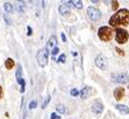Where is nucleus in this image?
<instances>
[{
	"mask_svg": "<svg viewBox=\"0 0 129 119\" xmlns=\"http://www.w3.org/2000/svg\"><path fill=\"white\" fill-rule=\"evenodd\" d=\"M111 27H119V26H128L129 25V11L126 8H122L117 11L115 14H113L109 19Z\"/></svg>",
	"mask_w": 129,
	"mask_h": 119,
	"instance_id": "f257e3e1",
	"label": "nucleus"
},
{
	"mask_svg": "<svg viewBox=\"0 0 129 119\" xmlns=\"http://www.w3.org/2000/svg\"><path fill=\"white\" fill-rule=\"evenodd\" d=\"M113 29H112L111 27H100L99 30H98V35H99L100 40L104 42H108V41H111L112 37H113Z\"/></svg>",
	"mask_w": 129,
	"mask_h": 119,
	"instance_id": "f03ea898",
	"label": "nucleus"
},
{
	"mask_svg": "<svg viewBox=\"0 0 129 119\" xmlns=\"http://www.w3.org/2000/svg\"><path fill=\"white\" fill-rule=\"evenodd\" d=\"M115 40L119 45H124L129 40V33L123 28H116L115 30Z\"/></svg>",
	"mask_w": 129,
	"mask_h": 119,
	"instance_id": "7ed1b4c3",
	"label": "nucleus"
},
{
	"mask_svg": "<svg viewBox=\"0 0 129 119\" xmlns=\"http://www.w3.org/2000/svg\"><path fill=\"white\" fill-rule=\"evenodd\" d=\"M112 80L120 84H124L129 82V75L126 72H117V74H113L112 75Z\"/></svg>",
	"mask_w": 129,
	"mask_h": 119,
	"instance_id": "20e7f679",
	"label": "nucleus"
},
{
	"mask_svg": "<svg viewBox=\"0 0 129 119\" xmlns=\"http://www.w3.org/2000/svg\"><path fill=\"white\" fill-rule=\"evenodd\" d=\"M95 66L99 69H101V70H106V69H107V67H108L107 58H106L102 54H99V55L95 57Z\"/></svg>",
	"mask_w": 129,
	"mask_h": 119,
	"instance_id": "39448f33",
	"label": "nucleus"
},
{
	"mask_svg": "<svg viewBox=\"0 0 129 119\" xmlns=\"http://www.w3.org/2000/svg\"><path fill=\"white\" fill-rule=\"evenodd\" d=\"M37 62L41 67H44L48 62V53L45 49H40L37 53Z\"/></svg>",
	"mask_w": 129,
	"mask_h": 119,
	"instance_id": "423d86ee",
	"label": "nucleus"
},
{
	"mask_svg": "<svg viewBox=\"0 0 129 119\" xmlns=\"http://www.w3.org/2000/svg\"><path fill=\"white\" fill-rule=\"evenodd\" d=\"M87 14H88V18L93 21L99 20L101 18V12L95 7H88L87 8Z\"/></svg>",
	"mask_w": 129,
	"mask_h": 119,
	"instance_id": "0eeeda50",
	"label": "nucleus"
},
{
	"mask_svg": "<svg viewBox=\"0 0 129 119\" xmlns=\"http://www.w3.org/2000/svg\"><path fill=\"white\" fill-rule=\"evenodd\" d=\"M16 81H18V83H20V85H21V89H20V91H21V92H24L26 82H24L23 77H22V68H21V66H19L18 70H16Z\"/></svg>",
	"mask_w": 129,
	"mask_h": 119,
	"instance_id": "6e6552de",
	"label": "nucleus"
},
{
	"mask_svg": "<svg viewBox=\"0 0 129 119\" xmlns=\"http://www.w3.org/2000/svg\"><path fill=\"white\" fill-rule=\"evenodd\" d=\"M92 111H93L94 113H96V114H100V113L104 111V105H102L100 102H95V103H93V105H92Z\"/></svg>",
	"mask_w": 129,
	"mask_h": 119,
	"instance_id": "1a4fd4ad",
	"label": "nucleus"
},
{
	"mask_svg": "<svg viewBox=\"0 0 129 119\" xmlns=\"http://www.w3.org/2000/svg\"><path fill=\"white\" fill-rule=\"evenodd\" d=\"M123 96H124V89H123L122 86L116 88V89L114 90V97L116 101H121V99L123 98Z\"/></svg>",
	"mask_w": 129,
	"mask_h": 119,
	"instance_id": "9d476101",
	"label": "nucleus"
},
{
	"mask_svg": "<svg viewBox=\"0 0 129 119\" xmlns=\"http://www.w3.org/2000/svg\"><path fill=\"white\" fill-rule=\"evenodd\" d=\"M56 42H57V39H56V36L55 35H52L50 37V39H49V41H48V45H47V48H45V50H47V53H48L49 50H50V49H54L55 47H56Z\"/></svg>",
	"mask_w": 129,
	"mask_h": 119,
	"instance_id": "9b49d317",
	"label": "nucleus"
},
{
	"mask_svg": "<svg viewBox=\"0 0 129 119\" xmlns=\"http://www.w3.org/2000/svg\"><path fill=\"white\" fill-rule=\"evenodd\" d=\"M90 93H91V88L90 86H84V88L81 89V91L79 92V95H80V97L83 99H86V98H88Z\"/></svg>",
	"mask_w": 129,
	"mask_h": 119,
	"instance_id": "f8f14e48",
	"label": "nucleus"
},
{
	"mask_svg": "<svg viewBox=\"0 0 129 119\" xmlns=\"http://www.w3.org/2000/svg\"><path fill=\"white\" fill-rule=\"evenodd\" d=\"M115 107H116L117 111H120L121 113H123V114H128L129 113V107L127 106V105H123V104H116L115 105Z\"/></svg>",
	"mask_w": 129,
	"mask_h": 119,
	"instance_id": "ddd939ff",
	"label": "nucleus"
},
{
	"mask_svg": "<svg viewBox=\"0 0 129 119\" xmlns=\"http://www.w3.org/2000/svg\"><path fill=\"white\" fill-rule=\"evenodd\" d=\"M59 13L62 15H68L70 13V7L68 4H63L59 6Z\"/></svg>",
	"mask_w": 129,
	"mask_h": 119,
	"instance_id": "4468645a",
	"label": "nucleus"
},
{
	"mask_svg": "<svg viewBox=\"0 0 129 119\" xmlns=\"http://www.w3.org/2000/svg\"><path fill=\"white\" fill-rule=\"evenodd\" d=\"M5 67H6L7 69H12L13 67H14V61H13L12 58H7L6 62H5Z\"/></svg>",
	"mask_w": 129,
	"mask_h": 119,
	"instance_id": "2eb2a0df",
	"label": "nucleus"
},
{
	"mask_svg": "<svg viewBox=\"0 0 129 119\" xmlns=\"http://www.w3.org/2000/svg\"><path fill=\"white\" fill-rule=\"evenodd\" d=\"M5 11L7 13H13V5L9 3H6L5 4Z\"/></svg>",
	"mask_w": 129,
	"mask_h": 119,
	"instance_id": "dca6fc26",
	"label": "nucleus"
},
{
	"mask_svg": "<svg viewBox=\"0 0 129 119\" xmlns=\"http://www.w3.org/2000/svg\"><path fill=\"white\" fill-rule=\"evenodd\" d=\"M70 4H72V5L76 6L77 8H81V7H83V3H81V1H70Z\"/></svg>",
	"mask_w": 129,
	"mask_h": 119,
	"instance_id": "f3484780",
	"label": "nucleus"
},
{
	"mask_svg": "<svg viewBox=\"0 0 129 119\" xmlns=\"http://www.w3.org/2000/svg\"><path fill=\"white\" fill-rule=\"evenodd\" d=\"M56 110L58 111V112L59 113H65L66 112V110H65V107L63 106V105H57V106H56Z\"/></svg>",
	"mask_w": 129,
	"mask_h": 119,
	"instance_id": "a211bd4d",
	"label": "nucleus"
},
{
	"mask_svg": "<svg viewBox=\"0 0 129 119\" xmlns=\"http://www.w3.org/2000/svg\"><path fill=\"white\" fill-rule=\"evenodd\" d=\"M49 102H50V97H47V98L44 99V102H43V104H42V109H45V107H47V105H48V103Z\"/></svg>",
	"mask_w": 129,
	"mask_h": 119,
	"instance_id": "6ab92c4d",
	"label": "nucleus"
},
{
	"mask_svg": "<svg viewBox=\"0 0 129 119\" xmlns=\"http://www.w3.org/2000/svg\"><path fill=\"white\" fill-rule=\"evenodd\" d=\"M117 7H119V3H117V1H112V9H113V11H116Z\"/></svg>",
	"mask_w": 129,
	"mask_h": 119,
	"instance_id": "aec40b11",
	"label": "nucleus"
},
{
	"mask_svg": "<svg viewBox=\"0 0 129 119\" xmlns=\"http://www.w3.org/2000/svg\"><path fill=\"white\" fill-rule=\"evenodd\" d=\"M65 59H66V56H65V54H62L59 56V58H58V62H60V63H64L65 62Z\"/></svg>",
	"mask_w": 129,
	"mask_h": 119,
	"instance_id": "412c9836",
	"label": "nucleus"
},
{
	"mask_svg": "<svg viewBox=\"0 0 129 119\" xmlns=\"http://www.w3.org/2000/svg\"><path fill=\"white\" fill-rule=\"evenodd\" d=\"M58 51H59V49H58V47H55L54 49H52V51H51V54H52V57L55 58V56L58 54Z\"/></svg>",
	"mask_w": 129,
	"mask_h": 119,
	"instance_id": "4be33fe9",
	"label": "nucleus"
},
{
	"mask_svg": "<svg viewBox=\"0 0 129 119\" xmlns=\"http://www.w3.org/2000/svg\"><path fill=\"white\" fill-rule=\"evenodd\" d=\"M70 93H71V96H78L79 95V91L77 89H71V91H70Z\"/></svg>",
	"mask_w": 129,
	"mask_h": 119,
	"instance_id": "5701e85b",
	"label": "nucleus"
},
{
	"mask_svg": "<svg viewBox=\"0 0 129 119\" xmlns=\"http://www.w3.org/2000/svg\"><path fill=\"white\" fill-rule=\"evenodd\" d=\"M36 105H37V101H33L29 104V109H31V110H33V109H35V107H36Z\"/></svg>",
	"mask_w": 129,
	"mask_h": 119,
	"instance_id": "b1692460",
	"label": "nucleus"
},
{
	"mask_svg": "<svg viewBox=\"0 0 129 119\" xmlns=\"http://www.w3.org/2000/svg\"><path fill=\"white\" fill-rule=\"evenodd\" d=\"M50 119H60V117L58 116L57 113H51V116H50Z\"/></svg>",
	"mask_w": 129,
	"mask_h": 119,
	"instance_id": "393cba45",
	"label": "nucleus"
},
{
	"mask_svg": "<svg viewBox=\"0 0 129 119\" xmlns=\"http://www.w3.org/2000/svg\"><path fill=\"white\" fill-rule=\"evenodd\" d=\"M116 51H117V53H119V54H120V55H122V56H123V55H124V53H123V50H121V49H119V48H116Z\"/></svg>",
	"mask_w": 129,
	"mask_h": 119,
	"instance_id": "a878e982",
	"label": "nucleus"
},
{
	"mask_svg": "<svg viewBox=\"0 0 129 119\" xmlns=\"http://www.w3.org/2000/svg\"><path fill=\"white\" fill-rule=\"evenodd\" d=\"M27 32H28V35H31V28H30V27H28V28H27Z\"/></svg>",
	"mask_w": 129,
	"mask_h": 119,
	"instance_id": "bb28decb",
	"label": "nucleus"
},
{
	"mask_svg": "<svg viewBox=\"0 0 129 119\" xmlns=\"http://www.w3.org/2000/svg\"><path fill=\"white\" fill-rule=\"evenodd\" d=\"M62 40H63V42H66V36L64 34H62Z\"/></svg>",
	"mask_w": 129,
	"mask_h": 119,
	"instance_id": "cd10ccee",
	"label": "nucleus"
},
{
	"mask_svg": "<svg viewBox=\"0 0 129 119\" xmlns=\"http://www.w3.org/2000/svg\"><path fill=\"white\" fill-rule=\"evenodd\" d=\"M1 96H3V88L0 86V98H1Z\"/></svg>",
	"mask_w": 129,
	"mask_h": 119,
	"instance_id": "c85d7f7f",
	"label": "nucleus"
}]
</instances>
